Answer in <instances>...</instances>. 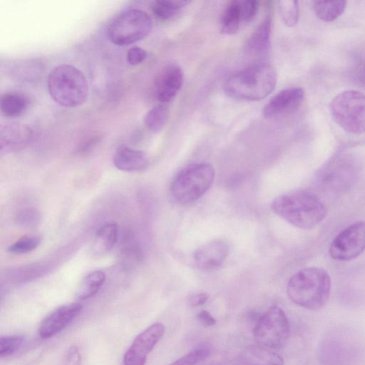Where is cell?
I'll use <instances>...</instances> for the list:
<instances>
[{"mask_svg": "<svg viewBox=\"0 0 365 365\" xmlns=\"http://www.w3.org/2000/svg\"><path fill=\"white\" fill-rule=\"evenodd\" d=\"M271 207L281 218L303 230L315 227L327 215L324 202L315 193L307 190L279 195L272 201Z\"/></svg>", "mask_w": 365, "mask_h": 365, "instance_id": "cell-1", "label": "cell"}, {"mask_svg": "<svg viewBox=\"0 0 365 365\" xmlns=\"http://www.w3.org/2000/svg\"><path fill=\"white\" fill-rule=\"evenodd\" d=\"M331 291V278L319 267L300 269L288 281L287 293L295 304L309 310H318L327 303Z\"/></svg>", "mask_w": 365, "mask_h": 365, "instance_id": "cell-2", "label": "cell"}, {"mask_svg": "<svg viewBox=\"0 0 365 365\" xmlns=\"http://www.w3.org/2000/svg\"><path fill=\"white\" fill-rule=\"evenodd\" d=\"M276 83L274 68L267 63H257L230 76L225 82V91L236 99L257 101L268 96Z\"/></svg>", "mask_w": 365, "mask_h": 365, "instance_id": "cell-3", "label": "cell"}, {"mask_svg": "<svg viewBox=\"0 0 365 365\" xmlns=\"http://www.w3.org/2000/svg\"><path fill=\"white\" fill-rule=\"evenodd\" d=\"M47 88L51 98L66 108H76L83 104L89 91L82 71L68 64L59 65L50 72Z\"/></svg>", "mask_w": 365, "mask_h": 365, "instance_id": "cell-4", "label": "cell"}, {"mask_svg": "<svg viewBox=\"0 0 365 365\" xmlns=\"http://www.w3.org/2000/svg\"><path fill=\"white\" fill-rule=\"evenodd\" d=\"M213 167L205 163L190 165L182 170L172 181L170 194L179 204L186 205L200 199L212 186Z\"/></svg>", "mask_w": 365, "mask_h": 365, "instance_id": "cell-5", "label": "cell"}, {"mask_svg": "<svg viewBox=\"0 0 365 365\" xmlns=\"http://www.w3.org/2000/svg\"><path fill=\"white\" fill-rule=\"evenodd\" d=\"M334 121L346 132L365 133V94L357 90H345L336 95L330 103Z\"/></svg>", "mask_w": 365, "mask_h": 365, "instance_id": "cell-6", "label": "cell"}, {"mask_svg": "<svg viewBox=\"0 0 365 365\" xmlns=\"http://www.w3.org/2000/svg\"><path fill=\"white\" fill-rule=\"evenodd\" d=\"M152 29V19L139 9H129L117 14L109 23L107 34L118 46H128L147 36Z\"/></svg>", "mask_w": 365, "mask_h": 365, "instance_id": "cell-7", "label": "cell"}, {"mask_svg": "<svg viewBox=\"0 0 365 365\" xmlns=\"http://www.w3.org/2000/svg\"><path fill=\"white\" fill-rule=\"evenodd\" d=\"M289 323L284 312L278 306H271L259 317L253 329L257 344L278 350L287 343Z\"/></svg>", "mask_w": 365, "mask_h": 365, "instance_id": "cell-8", "label": "cell"}, {"mask_svg": "<svg viewBox=\"0 0 365 365\" xmlns=\"http://www.w3.org/2000/svg\"><path fill=\"white\" fill-rule=\"evenodd\" d=\"M365 250V221L354 222L340 231L329 246L331 258L348 261L359 256Z\"/></svg>", "mask_w": 365, "mask_h": 365, "instance_id": "cell-9", "label": "cell"}, {"mask_svg": "<svg viewBox=\"0 0 365 365\" xmlns=\"http://www.w3.org/2000/svg\"><path fill=\"white\" fill-rule=\"evenodd\" d=\"M165 326L156 322L140 332L123 356V365H145L148 355L161 339Z\"/></svg>", "mask_w": 365, "mask_h": 365, "instance_id": "cell-10", "label": "cell"}, {"mask_svg": "<svg viewBox=\"0 0 365 365\" xmlns=\"http://www.w3.org/2000/svg\"><path fill=\"white\" fill-rule=\"evenodd\" d=\"M83 305L71 303L61 306L48 314L38 327L41 339L52 337L64 329L81 312Z\"/></svg>", "mask_w": 365, "mask_h": 365, "instance_id": "cell-11", "label": "cell"}, {"mask_svg": "<svg viewBox=\"0 0 365 365\" xmlns=\"http://www.w3.org/2000/svg\"><path fill=\"white\" fill-rule=\"evenodd\" d=\"M34 138L30 126L20 123H11L2 125L0 135V153L6 155L26 148Z\"/></svg>", "mask_w": 365, "mask_h": 365, "instance_id": "cell-12", "label": "cell"}, {"mask_svg": "<svg viewBox=\"0 0 365 365\" xmlns=\"http://www.w3.org/2000/svg\"><path fill=\"white\" fill-rule=\"evenodd\" d=\"M304 91L300 87L284 89L277 93L264 108L266 118H272L294 112L301 106Z\"/></svg>", "mask_w": 365, "mask_h": 365, "instance_id": "cell-13", "label": "cell"}, {"mask_svg": "<svg viewBox=\"0 0 365 365\" xmlns=\"http://www.w3.org/2000/svg\"><path fill=\"white\" fill-rule=\"evenodd\" d=\"M184 81L183 71L179 66L170 65L163 68L155 83L156 98L161 103L173 100L181 89Z\"/></svg>", "mask_w": 365, "mask_h": 365, "instance_id": "cell-14", "label": "cell"}, {"mask_svg": "<svg viewBox=\"0 0 365 365\" xmlns=\"http://www.w3.org/2000/svg\"><path fill=\"white\" fill-rule=\"evenodd\" d=\"M228 244L222 240H215L199 247L194 253L196 266L205 271L220 267L229 255Z\"/></svg>", "mask_w": 365, "mask_h": 365, "instance_id": "cell-15", "label": "cell"}, {"mask_svg": "<svg viewBox=\"0 0 365 365\" xmlns=\"http://www.w3.org/2000/svg\"><path fill=\"white\" fill-rule=\"evenodd\" d=\"M113 162L118 170L129 173L143 170L149 164L148 157L145 153L125 145L117 147Z\"/></svg>", "mask_w": 365, "mask_h": 365, "instance_id": "cell-16", "label": "cell"}, {"mask_svg": "<svg viewBox=\"0 0 365 365\" xmlns=\"http://www.w3.org/2000/svg\"><path fill=\"white\" fill-rule=\"evenodd\" d=\"M118 227L115 223L103 225L96 232L91 245V252L96 257L109 253L118 240Z\"/></svg>", "mask_w": 365, "mask_h": 365, "instance_id": "cell-17", "label": "cell"}, {"mask_svg": "<svg viewBox=\"0 0 365 365\" xmlns=\"http://www.w3.org/2000/svg\"><path fill=\"white\" fill-rule=\"evenodd\" d=\"M245 365H284L283 358L274 350L261 345H249L242 354Z\"/></svg>", "mask_w": 365, "mask_h": 365, "instance_id": "cell-18", "label": "cell"}, {"mask_svg": "<svg viewBox=\"0 0 365 365\" xmlns=\"http://www.w3.org/2000/svg\"><path fill=\"white\" fill-rule=\"evenodd\" d=\"M271 22L266 18L253 31L245 45L246 51L252 55L260 56L267 52L270 45Z\"/></svg>", "mask_w": 365, "mask_h": 365, "instance_id": "cell-19", "label": "cell"}, {"mask_svg": "<svg viewBox=\"0 0 365 365\" xmlns=\"http://www.w3.org/2000/svg\"><path fill=\"white\" fill-rule=\"evenodd\" d=\"M29 99L24 93L9 91L1 95L0 108L1 113L9 118H17L26 113Z\"/></svg>", "mask_w": 365, "mask_h": 365, "instance_id": "cell-20", "label": "cell"}, {"mask_svg": "<svg viewBox=\"0 0 365 365\" xmlns=\"http://www.w3.org/2000/svg\"><path fill=\"white\" fill-rule=\"evenodd\" d=\"M106 274L101 270L88 273L81 281L76 291V296L81 300L89 299L94 296L104 284Z\"/></svg>", "mask_w": 365, "mask_h": 365, "instance_id": "cell-21", "label": "cell"}, {"mask_svg": "<svg viewBox=\"0 0 365 365\" xmlns=\"http://www.w3.org/2000/svg\"><path fill=\"white\" fill-rule=\"evenodd\" d=\"M346 1H314L313 8L319 19L331 22L338 19L345 11Z\"/></svg>", "mask_w": 365, "mask_h": 365, "instance_id": "cell-22", "label": "cell"}, {"mask_svg": "<svg viewBox=\"0 0 365 365\" xmlns=\"http://www.w3.org/2000/svg\"><path fill=\"white\" fill-rule=\"evenodd\" d=\"M242 1H232L226 6L221 19V30L226 34H235L242 22Z\"/></svg>", "mask_w": 365, "mask_h": 365, "instance_id": "cell-23", "label": "cell"}, {"mask_svg": "<svg viewBox=\"0 0 365 365\" xmlns=\"http://www.w3.org/2000/svg\"><path fill=\"white\" fill-rule=\"evenodd\" d=\"M188 3L187 1L158 0L152 4L151 10L157 19L166 21L175 16Z\"/></svg>", "mask_w": 365, "mask_h": 365, "instance_id": "cell-24", "label": "cell"}, {"mask_svg": "<svg viewBox=\"0 0 365 365\" xmlns=\"http://www.w3.org/2000/svg\"><path fill=\"white\" fill-rule=\"evenodd\" d=\"M169 110L165 103L158 104L147 112L144 118L146 127L153 133L160 132L168 119Z\"/></svg>", "mask_w": 365, "mask_h": 365, "instance_id": "cell-25", "label": "cell"}, {"mask_svg": "<svg viewBox=\"0 0 365 365\" xmlns=\"http://www.w3.org/2000/svg\"><path fill=\"white\" fill-rule=\"evenodd\" d=\"M278 8L281 17L287 26L293 27L297 24L299 16V9L297 1H279Z\"/></svg>", "mask_w": 365, "mask_h": 365, "instance_id": "cell-26", "label": "cell"}, {"mask_svg": "<svg viewBox=\"0 0 365 365\" xmlns=\"http://www.w3.org/2000/svg\"><path fill=\"white\" fill-rule=\"evenodd\" d=\"M210 352V349L207 346H198L169 365H196L207 358Z\"/></svg>", "mask_w": 365, "mask_h": 365, "instance_id": "cell-27", "label": "cell"}, {"mask_svg": "<svg viewBox=\"0 0 365 365\" xmlns=\"http://www.w3.org/2000/svg\"><path fill=\"white\" fill-rule=\"evenodd\" d=\"M41 239L36 236L23 237L8 247V251L14 255L29 253L38 247Z\"/></svg>", "mask_w": 365, "mask_h": 365, "instance_id": "cell-28", "label": "cell"}, {"mask_svg": "<svg viewBox=\"0 0 365 365\" xmlns=\"http://www.w3.org/2000/svg\"><path fill=\"white\" fill-rule=\"evenodd\" d=\"M25 339L21 335L5 336L0 338V356L7 357L16 352L23 344Z\"/></svg>", "mask_w": 365, "mask_h": 365, "instance_id": "cell-29", "label": "cell"}, {"mask_svg": "<svg viewBox=\"0 0 365 365\" xmlns=\"http://www.w3.org/2000/svg\"><path fill=\"white\" fill-rule=\"evenodd\" d=\"M17 223L24 227H34L41 220L39 212L34 208H26L20 210L16 217Z\"/></svg>", "mask_w": 365, "mask_h": 365, "instance_id": "cell-30", "label": "cell"}, {"mask_svg": "<svg viewBox=\"0 0 365 365\" xmlns=\"http://www.w3.org/2000/svg\"><path fill=\"white\" fill-rule=\"evenodd\" d=\"M259 7V3L255 0L242 1L241 17L242 22L250 23L256 16Z\"/></svg>", "mask_w": 365, "mask_h": 365, "instance_id": "cell-31", "label": "cell"}, {"mask_svg": "<svg viewBox=\"0 0 365 365\" xmlns=\"http://www.w3.org/2000/svg\"><path fill=\"white\" fill-rule=\"evenodd\" d=\"M147 57V52L145 49L133 46L127 52L126 59L129 64L136 66L145 61Z\"/></svg>", "mask_w": 365, "mask_h": 365, "instance_id": "cell-32", "label": "cell"}, {"mask_svg": "<svg viewBox=\"0 0 365 365\" xmlns=\"http://www.w3.org/2000/svg\"><path fill=\"white\" fill-rule=\"evenodd\" d=\"M61 365H81V354L76 346H72L68 349Z\"/></svg>", "mask_w": 365, "mask_h": 365, "instance_id": "cell-33", "label": "cell"}, {"mask_svg": "<svg viewBox=\"0 0 365 365\" xmlns=\"http://www.w3.org/2000/svg\"><path fill=\"white\" fill-rule=\"evenodd\" d=\"M200 322L206 327H211L215 324V319L206 310H202L197 314Z\"/></svg>", "mask_w": 365, "mask_h": 365, "instance_id": "cell-34", "label": "cell"}, {"mask_svg": "<svg viewBox=\"0 0 365 365\" xmlns=\"http://www.w3.org/2000/svg\"><path fill=\"white\" fill-rule=\"evenodd\" d=\"M208 296L205 293H198L192 295L188 302L192 307H199L204 304L207 300Z\"/></svg>", "mask_w": 365, "mask_h": 365, "instance_id": "cell-35", "label": "cell"}, {"mask_svg": "<svg viewBox=\"0 0 365 365\" xmlns=\"http://www.w3.org/2000/svg\"><path fill=\"white\" fill-rule=\"evenodd\" d=\"M362 78L364 82L365 83V66L364 67V69L362 71Z\"/></svg>", "mask_w": 365, "mask_h": 365, "instance_id": "cell-36", "label": "cell"}]
</instances>
